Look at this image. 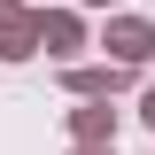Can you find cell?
<instances>
[{
  "instance_id": "obj_1",
  "label": "cell",
  "mask_w": 155,
  "mask_h": 155,
  "mask_svg": "<svg viewBox=\"0 0 155 155\" xmlns=\"http://www.w3.org/2000/svg\"><path fill=\"white\" fill-rule=\"evenodd\" d=\"M116 54L140 62V54H147V31H140V23H116Z\"/></svg>"
},
{
  "instance_id": "obj_2",
  "label": "cell",
  "mask_w": 155,
  "mask_h": 155,
  "mask_svg": "<svg viewBox=\"0 0 155 155\" xmlns=\"http://www.w3.org/2000/svg\"><path fill=\"white\" fill-rule=\"evenodd\" d=\"M147 116H155V101H147Z\"/></svg>"
}]
</instances>
